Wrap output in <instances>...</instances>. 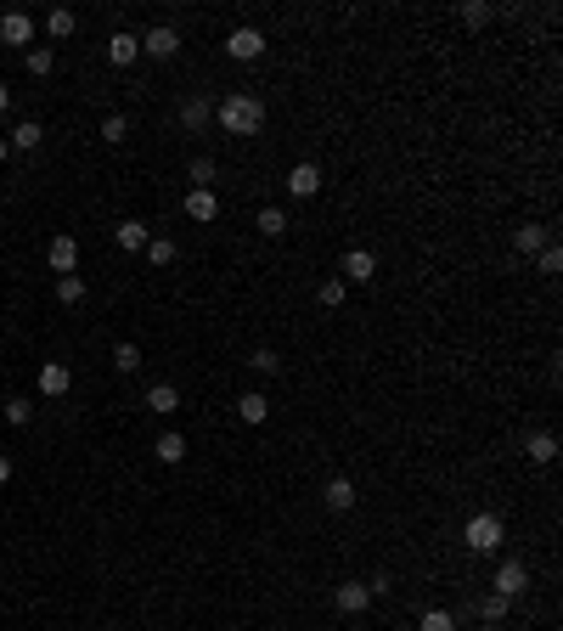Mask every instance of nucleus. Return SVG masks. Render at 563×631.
<instances>
[{
	"instance_id": "4468645a",
	"label": "nucleus",
	"mask_w": 563,
	"mask_h": 631,
	"mask_svg": "<svg viewBox=\"0 0 563 631\" xmlns=\"http://www.w3.org/2000/svg\"><path fill=\"white\" fill-rule=\"evenodd\" d=\"M68 383H73V373H68L63 361H45V366H40V395L57 400V395H68Z\"/></svg>"
},
{
	"instance_id": "cd10ccee",
	"label": "nucleus",
	"mask_w": 563,
	"mask_h": 631,
	"mask_svg": "<svg viewBox=\"0 0 563 631\" xmlns=\"http://www.w3.org/2000/svg\"><path fill=\"white\" fill-rule=\"evenodd\" d=\"M316 299H322L327 311H339V304L349 299V282H344V276H327V282H322V294H316Z\"/></svg>"
},
{
	"instance_id": "c9c22d12",
	"label": "nucleus",
	"mask_w": 563,
	"mask_h": 631,
	"mask_svg": "<svg viewBox=\"0 0 563 631\" xmlns=\"http://www.w3.org/2000/svg\"><path fill=\"white\" fill-rule=\"evenodd\" d=\"M260 232H265V237H282V232H287V214H282V209H260Z\"/></svg>"
},
{
	"instance_id": "9d476101",
	"label": "nucleus",
	"mask_w": 563,
	"mask_h": 631,
	"mask_svg": "<svg viewBox=\"0 0 563 631\" xmlns=\"http://www.w3.org/2000/svg\"><path fill=\"white\" fill-rule=\"evenodd\" d=\"M0 40H6V45H28V40H34V18H28V12H6V18H0Z\"/></svg>"
},
{
	"instance_id": "e433bc0d",
	"label": "nucleus",
	"mask_w": 563,
	"mask_h": 631,
	"mask_svg": "<svg viewBox=\"0 0 563 631\" xmlns=\"http://www.w3.org/2000/svg\"><path fill=\"white\" fill-rule=\"evenodd\" d=\"M248 366H254V373H260V378H270V373H277V350H254V356H248Z\"/></svg>"
},
{
	"instance_id": "6ab92c4d",
	"label": "nucleus",
	"mask_w": 563,
	"mask_h": 631,
	"mask_svg": "<svg viewBox=\"0 0 563 631\" xmlns=\"http://www.w3.org/2000/svg\"><path fill=\"white\" fill-rule=\"evenodd\" d=\"M186 214H192V220H215V214H220V197L203 192V187H192V192H186Z\"/></svg>"
},
{
	"instance_id": "412c9836",
	"label": "nucleus",
	"mask_w": 563,
	"mask_h": 631,
	"mask_svg": "<svg viewBox=\"0 0 563 631\" xmlns=\"http://www.w3.org/2000/svg\"><path fill=\"white\" fill-rule=\"evenodd\" d=\"M513 249H519V254H541L546 249V226H536V220L519 226V232H513Z\"/></svg>"
},
{
	"instance_id": "2eb2a0df",
	"label": "nucleus",
	"mask_w": 563,
	"mask_h": 631,
	"mask_svg": "<svg viewBox=\"0 0 563 631\" xmlns=\"http://www.w3.org/2000/svg\"><path fill=\"white\" fill-rule=\"evenodd\" d=\"M322 502H327V513H349V507H355V485H349L344 473H339V480H327Z\"/></svg>"
},
{
	"instance_id": "f704fd0d",
	"label": "nucleus",
	"mask_w": 563,
	"mask_h": 631,
	"mask_svg": "<svg viewBox=\"0 0 563 631\" xmlns=\"http://www.w3.org/2000/svg\"><path fill=\"white\" fill-rule=\"evenodd\" d=\"M536 271H541V276H558V271H563V249H552V242H546V249L536 254Z\"/></svg>"
},
{
	"instance_id": "b1692460",
	"label": "nucleus",
	"mask_w": 563,
	"mask_h": 631,
	"mask_svg": "<svg viewBox=\"0 0 563 631\" xmlns=\"http://www.w3.org/2000/svg\"><path fill=\"white\" fill-rule=\"evenodd\" d=\"M102 142H108V147H125V142H130V119H125V113H108V119H102Z\"/></svg>"
},
{
	"instance_id": "20e7f679",
	"label": "nucleus",
	"mask_w": 563,
	"mask_h": 631,
	"mask_svg": "<svg viewBox=\"0 0 563 631\" xmlns=\"http://www.w3.org/2000/svg\"><path fill=\"white\" fill-rule=\"evenodd\" d=\"M225 51H232L237 63H260V57H265V35H260V28H248V23H242V28H232Z\"/></svg>"
},
{
	"instance_id": "a211bd4d",
	"label": "nucleus",
	"mask_w": 563,
	"mask_h": 631,
	"mask_svg": "<svg viewBox=\"0 0 563 631\" xmlns=\"http://www.w3.org/2000/svg\"><path fill=\"white\" fill-rule=\"evenodd\" d=\"M152 457H158V463H170V468H175V463H180V457H186V440H180V435H175V428H164V435H158V440H152Z\"/></svg>"
},
{
	"instance_id": "58836bf2",
	"label": "nucleus",
	"mask_w": 563,
	"mask_h": 631,
	"mask_svg": "<svg viewBox=\"0 0 563 631\" xmlns=\"http://www.w3.org/2000/svg\"><path fill=\"white\" fill-rule=\"evenodd\" d=\"M6 107H11V90H6V85H0V113H6Z\"/></svg>"
},
{
	"instance_id": "4c0bfd02",
	"label": "nucleus",
	"mask_w": 563,
	"mask_h": 631,
	"mask_svg": "<svg viewBox=\"0 0 563 631\" xmlns=\"http://www.w3.org/2000/svg\"><path fill=\"white\" fill-rule=\"evenodd\" d=\"M6 480H11V457L0 451V485H6Z\"/></svg>"
},
{
	"instance_id": "4be33fe9",
	"label": "nucleus",
	"mask_w": 563,
	"mask_h": 631,
	"mask_svg": "<svg viewBox=\"0 0 563 631\" xmlns=\"http://www.w3.org/2000/svg\"><path fill=\"white\" fill-rule=\"evenodd\" d=\"M40 142H45V130L34 125V119H23V125H18V130L6 135V147H18V152H34Z\"/></svg>"
},
{
	"instance_id": "9b49d317",
	"label": "nucleus",
	"mask_w": 563,
	"mask_h": 631,
	"mask_svg": "<svg viewBox=\"0 0 563 631\" xmlns=\"http://www.w3.org/2000/svg\"><path fill=\"white\" fill-rule=\"evenodd\" d=\"M147 412L175 418V412H180V389H175V383H152V389H147Z\"/></svg>"
},
{
	"instance_id": "5701e85b",
	"label": "nucleus",
	"mask_w": 563,
	"mask_h": 631,
	"mask_svg": "<svg viewBox=\"0 0 563 631\" xmlns=\"http://www.w3.org/2000/svg\"><path fill=\"white\" fill-rule=\"evenodd\" d=\"M85 294H90V288H85L80 271H73V276H57V299H63V304H85Z\"/></svg>"
},
{
	"instance_id": "ea45409f",
	"label": "nucleus",
	"mask_w": 563,
	"mask_h": 631,
	"mask_svg": "<svg viewBox=\"0 0 563 631\" xmlns=\"http://www.w3.org/2000/svg\"><path fill=\"white\" fill-rule=\"evenodd\" d=\"M6 152H11V147H6V135H0V164H6Z\"/></svg>"
},
{
	"instance_id": "bb28decb",
	"label": "nucleus",
	"mask_w": 563,
	"mask_h": 631,
	"mask_svg": "<svg viewBox=\"0 0 563 631\" xmlns=\"http://www.w3.org/2000/svg\"><path fill=\"white\" fill-rule=\"evenodd\" d=\"M474 609H479V620H491V626H496V620H507V609H513V604H507V597H496V592H484Z\"/></svg>"
},
{
	"instance_id": "6e6552de",
	"label": "nucleus",
	"mask_w": 563,
	"mask_h": 631,
	"mask_svg": "<svg viewBox=\"0 0 563 631\" xmlns=\"http://www.w3.org/2000/svg\"><path fill=\"white\" fill-rule=\"evenodd\" d=\"M332 604H339L344 614H367V609H372V592H367V581H344V587L332 592Z\"/></svg>"
},
{
	"instance_id": "f3484780",
	"label": "nucleus",
	"mask_w": 563,
	"mask_h": 631,
	"mask_svg": "<svg viewBox=\"0 0 563 631\" xmlns=\"http://www.w3.org/2000/svg\"><path fill=\"white\" fill-rule=\"evenodd\" d=\"M113 242H118L125 254H135V249H147V242H152V232H147L141 220H125V226H113Z\"/></svg>"
},
{
	"instance_id": "1a4fd4ad",
	"label": "nucleus",
	"mask_w": 563,
	"mask_h": 631,
	"mask_svg": "<svg viewBox=\"0 0 563 631\" xmlns=\"http://www.w3.org/2000/svg\"><path fill=\"white\" fill-rule=\"evenodd\" d=\"M135 57H141V35H130V28H118V35L108 40V63H113V68H130Z\"/></svg>"
},
{
	"instance_id": "423d86ee",
	"label": "nucleus",
	"mask_w": 563,
	"mask_h": 631,
	"mask_svg": "<svg viewBox=\"0 0 563 631\" xmlns=\"http://www.w3.org/2000/svg\"><path fill=\"white\" fill-rule=\"evenodd\" d=\"M45 259H51V271H57V276H73V271H80V237H51Z\"/></svg>"
},
{
	"instance_id": "dca6fc26",
	"label": "nucleus",
	"mask_w": 563,
	"mask_h": 631,
	"mask_svg": "<svg viewBox=\"0 0 563 631\" xmlns=\"http://www.w3.org/2000/svg\"><path fill=\"white\" fill-rule=\"evenodd\" d=\"M209 119H215V102H209V96H186V102H180V125H186V130H203Z\"/></svg>"
},
{
	"instance_id": "473e14b6",
	"label": "nucleus",
	"mask_w": 563,
	"mask_h": 631,
	"mask_svg": "<svg viewBox=\"0 0 563 631\" xmlns=\"http://www.w3.org/2000/svg\"><path fill=\"white\" fill-rule=\"evenodd\" d=\"M491 18H496V6H484V0H468V6H462V23L468 28H484Z\"/></svg>"
},
{
	"instance_id": "f8f14e48",
	"label": "nucleus",
	"mask_w": 563,
	"mask_h": 631,
	"mask_svg": "<svg viewBox=\"0 0 563 631\" xmlns=\"http://www.w3.org/2000/svg\"><path fill=\"white\" fill-rule=\"evenodd\" d=\"M524 457H529V463H552V457H558V435H552V428H536V435H529L524 440Z\"/></svg>"
},
{
	"instance_id": "39448f33",
	"label": "nucleus",
	"mask_w": 563,
	"mask_h": 631,
	"mask_svg": "<svg viewBox=\"0 0 563 631\" xmlns=\"http://www.w3.org/2000/svg\"><path fill=\"white\" fill-rule=\"evenodd\" d=\"M180 51V35L170 23H158V28H147L141 35V57H158V63H170V57Z\"/></svg>"
},
{
	"instance_id": "c756f323",
	"label": "nucleus",
	"mask_w": 563,
	"mask_h": 631,
	"mask_svg": "<svg viewBox=\"0 0 563 631\" xmlns=\"http://www.w3.org/2000/svg\"><path fill=\"white\" fill-rule=\"evenodd\" d=\"M51 68H57V51H51V45H34V51H28V73H34V80H45Z\"/></svg>"
},
{
	"instance_id": "c85d7f7f",
	"label": "nucleus",
	"mask_w": 563,
	"mask_h": 631,
	"mask_svg": "<svg viewBox=\"0 0 563 631\" xmlns=\"http://www.w3.org/2000/svg\"><path fill=\"white\" fill-rule=\"evenodd\" d=\"M417 631H456V614H451V609H422Z\"/></svg>"
},
{
	"instance_id": "f03ea898",
	"label": "nucleus",
	"mask_w": 563,
	"mask_h": 631,
	"mask_svg": "<svg viewBox=\"0 0 563 631\" xmlns=\"http://www.w3.org/2000/svg\"><path fill=\"white\" fill-rule=\"evenodd\" d=\"M501 542H507V525H501L496 513H474L462 525V547L479 552V558H484V552H501Z\"/></svg>"
},
{
	"instance_id": "2f4dec72",
	"label": "nucleus",
	"mask_w": 563,
	"mask_h": 631,
	"mask_svg": "<svg viewBox=\"0 0 563 631\" xmlns=\"http://www.w3.org/2000/svg\"><path fill=\"white\" fill-rule=\"evenodd\" d=\"M28 418H34V400H28V395H11V400H6V423H18V428H23Z\"/></svg>"
},
{
	"instance_id": "ddd939ff",
	"label": "nucleus",
	"mask_w": 563,
	"mask_h": 631,
	"mask_svg": "<svg viewBox=\"0 0 563 631\" xmlns=\"http://www.w3.org/2000/svg\"><path fill=\"white\" fill-rule=\"evenodd\" d=\"M372 276H377V259L367 249H349L344 254V282H372Z\"/></svg>"
},
{
	"instance_id": "0eeeda50",
	"label": "nucleus",
	"mask_w": 563,
	"mask_h": 631,
	"mask_svg": "<svg viewBox=\"0 0 563 631\" xmlns=\"http://www.w3.org/2000/svg\"><path fill=\"white\" fill-rule=\"evenodd\" d=\"M282 187L293 192V197H316V192H322V169H316V164H293Z\"/></svg>"
},
{
	"instance_id": "f257e3e1",
	"label": "nucleus",
	"mask_w": 563,
	"mask_h": 631,
	"mask_svg": "<svg viewBox=\"0 0 563 631\" xmlns=\"http://www.w3.org/2000/svg\"><path fill=\"white\" fill-rule=\"evenodd\" d=\"M215 119H220L225 135H260V125H265V102L254 96V90H232V96L215 107Z\"/></svg>"
},
{
	"instance_id": "72a5a7b5",
	"label": "nucleus",
	"mask_w": 563,
	"mask_h": 631,
	"mask_svg": "<svg viewBox=\"0 0 563 631\" xmlns=\"http://www.w3.org/2000/svg\"><path fill=\"white\" fill-rule=\"evenodd\" d=\"M141 254L152 259V265H170V259H175V242H170V237H152V242H147Z\"/></svg>"
},
{
	"instance_id": "7c9ffc66",
	"label": "nucleus",
	"mask_w": 563,
	"mask_h": 631,
	"mask_svg": "<svg viewBox=\"0 0 563 631\" xmlns=\"http://www.w3.org/2000/svg\"><path fill=\"white\" fill-rule=\"evenodd\" d=\"M113 366H118L125 378H130V373H141V350H135V344H118V350H113Z\"/></svg>"
},
{
	"instance_id": "a878e982",
	"label": "nucleus",
	"mask_w": 563,
	"mask_h": 631,
	"mask_svg": "<svg viewBox=\"0 0 563 631\" xmlns=\"http://www.w3.org/2000/svg\"><path fill=\"white\" fill-rule=\"evenodd\" d=\"M186 175H192V187H203V192H215V175H220V169H215V158H203V152H197V158H192V169H186Z\"/></svg>"
},
{
	"instance_id": "393cba45",
	"label": "nucleus",
	"mask_w": 563,
	"mask_h": 631,
	"mask_svg": "<svg viewBox=\"0 0 563 631\" xmlns=\"http://www.w3.org/2000/svg\"><path fill=\"white\" fill-rule=\"evenodd\" d=\"M73 28H80V18H73V12H68V6H57V12H51V18H45V35H51V40H68V35H73Z\"/></svg>"
},
{
	"instance_id": "aec40b11",
	"label": "nucleus",
	"mask_w": 563,
	"mask_h": 631,
	"mask_svg": "<svg viewBox=\"0 0 563 631\" xmlns=\"http://www.w3.org/2000/svg\"><path fill=\"white\" fill-rule=\"evenodd\" d=\"M237 418H242V423H265V418H270V400H265L260 389H248V395L237 400Z\"/></svg>"
},
{
	"instance_id": "7ed1b4c3",
	"label": "nucleus",
	"mask_w": 563,
	"mask_h": 631,
	"mask_svg": "<svg viewBox=\"0 0 563 631\" xmlns=\"http://www.w3.org/2000/svg\"><path fill=\"white\" fill-rule=\"evenodd\" d=\"M524 587H529V564H524V558H501V564H496V575H491V592L513 604V597H519Z\"/></svg>"
}]
</instances>
